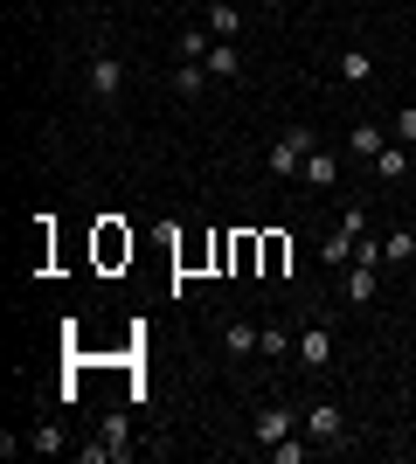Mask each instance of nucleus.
I'll list each match as a JSON object with an SVG mask.
<instances>
[{
	"instance_id": "f257e3e1",
	"label": "nucleus",
	"mask_w": 416,
	"mask_h": 464,
	"mask_svg": "<svg viewBox=\"0 0 416 464\" xmlns=\"http://www.w3.org/2000/svg\"><path fill=\"white\" fill-rule=\"evenodd\" d=\"M361 229H368V208H361V201H347V215H340L334 229L319 236V264H326V271H340V264H347V256H354Z\"/></svg>"
},
{
	"instance_id": "f03ea898",
	"label": "nucleus",
	"mask_w": 416,
	"mask_h": 464,
	"mask_svg": "<svg viewBox=\"0 0 416 464\" xmlns=\"http://www.w3.org/2000/svg\"><path fill=\"white\" fill-rule=\"evenodd\" d=\"M313 146H319L313 125H292V132H277V139H271V160H264V167H271L277 180H292L298 167H305V153H313Z\"/></svg>"
},
{
	"instance_id": "7ed1b4c3",
	"label": "nucleus",
	"mask_w": 416,
	"mask_h": 464,
	"mask_svg": "<svg viewBox=\"0 0 416 464\" xmlns=\"http://www.w3.org/2000/svg\"><path fill=\"white\" fill-rule=\"evenodd\" d=\"M340 167H347V153L313 146V153H305V167H298V180H305V188H340Z\"/></svg>"
},
{
	"instance_id": "20e7f679",
	"label": "nucleus",
	"mask_w": 416,
	"mask_h": 464,
	"mask_svg": "<svg viewBox=\"0 0 416 464\" xmlns=\"http://www.w3.org/2000/svg\"><path fill=\"white\" fill-rule=\"evenodd\" d=\"M83 83H91V97H98V104H111V97L125 91V63H119V56H91V77H83Z\"/></svg>"
},
{
	"instance_id": "39448f33",
	"label": "nucleus",
	"mask_w": 416,
	"mask_h": 464,
	"mask_svg": "<svg viewBox=\"0 0 416 464\" xmlns=\"http://www.w3.org/2000/svg\"><path fill=\"white\" fill-rule=\"evenodd\" d=\"M298 368H313V374L334 368V333H326V326H305V333H298Z\"/></svg>"
},
{
	"instance_id": "423d86ee",
	"label": "nucleus",
	"mask_w": 416,
	"mask_h": 464,
	"mask_svg": "<svg viewBox=\"0 0 416 464\" xmlns=\"http://www.w3.org/2000/svg\"><path fill=\"white\" fill-rule=\"evenodd\" d=\"M347 305H375V291H382V264H347Z\"/></svg>"
},
{
	"instance_id": "0eeeda50",
	"label": "nucleus",
	"mask_w": 416,
	"mask_h": 464,
	"mask_svg": "<svg viewBox=\"0 0 416 464\" xmlns=\"http://www.w3.org/2000/svg\"><path fill=\"white\" fill-rule=\"evenodd\" d=\"M305 430H313L319 444H340V437H347V416H340V402H313V409H305Z\"/></svg>"
},
{
	"instance_id": "6e6552de",
	"label": "nucleus",
	"mask_w": 416,
	"mask_h": 464,
	"mask_svg": "<svg viewBox=\"0 0 416 464\" xmlns=\"http://www.w3.org/2000/svg\"><path fill=\"white\" fill-rule=\"evenodd\" d=\"M250 430H257V444H285V437H292V409H285V402H264Z\"/></svg>"
},
{
	"instance_id": "1a4fd4ad",
	"label": "nucleus",
	"mask_w": 416,
	"mask_h": 464,
	"mask_svg": "<svg viewBox=\"0 0 416 464\" xmlns=\"http://www.w3.org/2000/svg\"><path fill=\"white\" fill-rule=\"evenodd\" d=\"M382 146H389V132H382V125H354V132H347V160H368V167H375Z\"/></svg>"
},
{
	"instance_id": "9d476101",
	"label": "nucleus",
	"mask_w": 416,
	"mask_h": 464,
	"mask_svg": "<svg viewBox=\"0 0 416 464\" xmlns=\"http://www.w3.org/2000/svg\"><path fill=\"white\" fill-rule=\"evenodd\" d=\"M201 70H208V77H243V56H237V42H216V49H208V56H201Z\"/></svg>"
},
{
	"instance_id": "9b49d317",
	"label": "nucleus",
	"mask_w": 416,
	"mask_h": 464,
	"mask_svg": "<svg viewBox=\"0 0 416 464\" xmlns=\"http://www.w3.org/2000/svg\"><path fill=\"white\" fill-rule=\"evenodd\" d=\"M174 91H180V104H201V91H208V70H201V63H174Z\"/></svg>"
},
{
	"instance_id": "f8f14e48",
	"label": "nucleus",
	"mask_w": 416,
	"mask_h": 464,
	"mask_svg": "<svg viewBox=\"0 0 416 464\" xmlns=\"http://www.w3.org/2000/svg\"><path fill=\"white\" fill-rule=\"evenodd\" d=\"M237 28H243L237 0H216V7H208V35H216V42H237Z\"/></svg>"
},
{
	"instance_id": "ddd939ff",
	"label": "nucleus",
	"mask_w": 416,
	"mask_h": 464,
	"mask_svg": "<svg viewBox=\"0 0 416 464\" xmlns=\"http://www.w3.org/2000/svg\"><path fill=\"white\" fill-rule=\"evenodd\" d=\"M368 174H375V180H402V174H410V146H382Z\"/></svg>"
},
{
	"instance_id": "4468645a",
	"label": "nucleus",
	"mask_w": 416,
	"mask_h": 464,
	"mask_svg": "<svg viewBox=\"0 0 416 464\" xmlns=\"http://www.w3.org/2000/svg\"><path fill=\"white\" fill-rule=\"evenodd\" d=\"M208 49H216V35H208V28H180V42H174V56H180V63H201Z\"/></svg>"
},
{
	"instance_id": "2eb2a0df",
	"label": "nucleus",
	"mask_w": 416,
	"mask_h": 464,
	"mask_svg": "<svg viewBox=\"0 0 416 464\" xmlns=\"http://www.w3.org/2000/svg\"><path fill=\"white\" fill-rule=\"evenodd\" d=\"M334 70H340V83H368V77H375V56H368V49H347Z\"/></svg>"
},
{
	"instance_id": "dca6fc26",
	"label": "nucleus",
	"mask_w": 416,
	"mask_h": 464,
	"mask_svg": "<svg viewBox=\"0 0 416 464\" xmlns=\"http://www.w3.org/2000/svg\"><path fill=\"white\" fill-rule=\"evenodd\" d=\"M257 333H264V326H243V319H237L229 333H222V347H229V361H243V353H257Z\"/></svg>"
},
{
	"instance_id": "f3484780",
	"label": "nucleus",
	"mask_w": 416,
	"mask_h": 464,
	"mask_svg": "<svg viewBox=\"0 0 416 464\" xmlns=\"http://www.w3.org/2000/svg\"><path fill=\"white\" fill-rule=\"evenodd\" d=\"M28 450H42V458H56V450H70V437H63V423H42L35 437H28Z\"/></svg>"
},
{
	"instance_id": "a211bd4d",
	"label": "nucleus",
	"mask_w": 416,
	"mask_h": 464,
	"mask_svg": "<svg viewBox=\"0 0 416 464\" xmlns=\"http://www.w3.org/2000/svg\"><path fill=\"white\" fill-rule=\"evenodd\" d=\"M257 353L285 361V353H292V326H264V333H257Z\"/></svg>"
},
{
	"instance_id": "6ab92c4d",
	"label": "nucleus",
	"mask_w": 416,
	"mask_h": 464,
	"mask_svg": "<svg viewBox=\"0 0 416 464\" xmlns=\"http://www.w3.org/2000/svg\"><path fill=\"white\" fill-rule=\"evenodd\" d=\"M382 256H389V264H416V236H410V229H396L389 243H382Z\"/></svg>"
},
{
	"instance_id": "aec40b11",
	"label": "nucleus",
	"mask_w": 416,
	"mask_h": 464,
	"mask_svg": "<svg viewBox=\"0 0 416 464\" xmlns=\"http://www.w3.org/2000/svg\"><path fill=\"white\" fill-rule=\"evenodd\" d=\"M104 444H111V464H125V450H132V444H125V416L104 423Z\"/></svg>"
},
{
	"instance_id": "412c9836",
	"label": "nucleus",
	"mask_w": 416,
	"mask_h": 464,
	"mask_svg": "<svg viewBox=\"0 0 416 464\" xmlns=\"http://www.w3.org/2000/svg\"><path fill=\"white\" fill-rule=\"evenodd\" d=\"M264 271H271V277L285 271V236H264Z\"/></svg>"
},
{
	"instance_id": "4be33fe9",
	"label": "nucleus",
	"mask_w": 416,
	"mask_h": 464,
	"mask_svg": "<svg viewBox=\"0 0 416 464\" xmlns=\"http://www.w3.org/2000/svg\"><path fill=\"white\" fill-rule=\"evenodd\" d=\"M396 146H416V104H410V111H396Z\"/></svg>"
},
{
	"instance_id": "5701e85b",
	"label": "nucleus",
	"mask_w": 416,
	"mask_h": 464,
	"mask_svg": "<svg viewBox=\"0 0 416 464\" xmlns=\"http://www.w3.org/2000/svg\"><path fill=\"white\" fill-rule=\"evenodd\" d=\"M264 7H285V0H264Z\"/></svg>"
}]
</instances>
